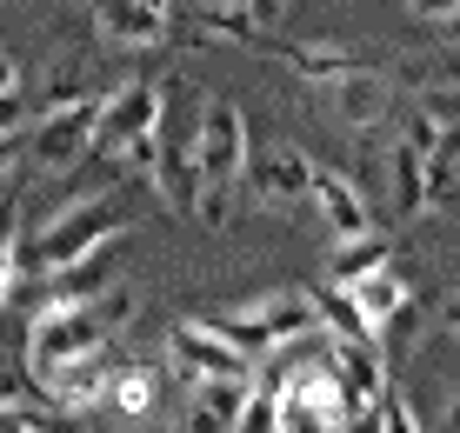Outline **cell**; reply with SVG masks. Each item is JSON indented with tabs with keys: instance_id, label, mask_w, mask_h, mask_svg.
<instances>
[{
	"instance_id": "1",
	"label": "cell",
	"mask_w": 460,
	"mask_h": 433,
	"mask_svg": "<svg viewBox=\"0 0 460 433\" xmlns=\"http://www.w3.org/2000/svg\"><path fill=\"white\" fill-rule=\"evenodd\" d=\"M134 227V207H127L120 194H93V200H74V207H60L47 227L21 247V261L27 267H67V261H81V253H93L101 240H114Z\"/></svg>"
},
{
	"instance_id": "2",
	"label": "cell",
	"mask_w": 460,
	"mask_h": 433,
	"mask_svg": "<svg viewBox=\"0 0 460 433\" xmlns=\"http://www.w3.org/2000/svg\"><path fill=\"white\" fill-rule=\"evenodd\" d=\"M167 120V87H154V80H120L114 93L101 101V114H93V160H120L134 140L161 134Z\"/></svg>"
},
{
	"instance_id": "3",
	"label": "cell",
	"mask_w": 460,
	"mask_h": 433,
	"mask_svg": "<svg viewBox=\"0 0 460 433\" xmlns=\"http://www.w3.org/2000/svg\"><path fill=\"white\" fill-rule=\"evenodd\" d=\"M167 360H173V374H187V380H253V354H241L208 320H173Z\"/></svg>"
},
{
	"instance_id": "4",
	"label": "cell",
	"mask_w": 460,
	"mask_h": 433,
	"mask_svg": "<svg viewBox=\"0 0 460 433\" xmlns=\"http://www.w3.org/2000/svg\"><path fill=\"white\" fill-rule=\"evenodd\" d=\"M247 120L234 101H208L194 120V154H200V187H234L247 167Z\"/></svg>"
},
{
	"instance_id": "5",
	"label": "cell",
	"mask_w": 460,
	"mask_h": 433,
	"mask_svg": "<svg viewBox=\"0 0 460 433\" xmlns=\"http://www.w3.org/2000/svg\"><path fill=\"white\" fill-rule=\"evenodd\" d=\"M114 367H120V360L107 354V347H93V354H74V360L47 367V374H34V387L54 400L60 420H81V413L107 407V380H114Z\"/></svg>"
},
{
	"instance_id": "6",
	"label": "cell",
	"mask_w": 460,
	"mask_h": 433,
	"mask_svg": "<svg viewBox=\"0 0 460 433\" xmlns=\"http://www.w3.org/2000/svg\"><path fill=\"white\" fill-rule=\"evenodd\" d=\"M241 181H247V200H261V207H294V200L314 194V160L300 154V147H288V140H267V147H247Z\"/></svg>"
},
{
	"instance_id": "7",
	"label": "cell",
	"mask_w": 460,
	"mask_h": 433,
	"mask_svg": "<svg viewBox=\"0 0 460 433\" xmlns=\"http://www.w3.org/2000/svg\"><path fill=\"white\" fill-rule=\"evenodd\" d=\"M321 360L334 367V380L347 387L354 413L367 420V407L387 393V354H380L374 333H321Z\"/></svg>"
},
{
	"instance_id": "8",
	"label": "cell",
	"mask_w": 460,
	"mask_h": 433,
	"mask_svg": "<svg viewBox=\"0 0 460 433\" xmlns=\"http://www.w3.org/2000/svg\"><path fill=\"white\" fill-rule=\"evenodd\" d=\"M93 114H101V101H67V107H47L40 127H34V140H27V154H34V167L40 173H60V167H74V160H87L93 147Z\"/></svg>"
},
{
	"instance_id": "9",
	"label": "cell",
	"mask_w": 460,
	"mask_h": 433,
	"mask_svg": "<svg viewBox=\"0 0 460 433\" xmlns=\"http://www.w3.org/2000/svg\"><path fill=\"white\" fill-rule=\"evenodd\" d=\"M87 13L114 47H167L173 40V0H93Z\"/></svg>"
},
{
	"instance_id": "10",
	"label": "cell",
	"mask_w": 460,
	"mask_h": 433,
	"mask_svg": "<svg viewBox=\"0 0 460 433\" xmlns=\"http://www.w3.org/2000/svg\"><path fill=\"white\" fill-rule=\"evenodd\" d=\"M307 200L321 207V220H327V234H334V240H354V234L374 227L367 194H360L347 173H334V167H314V194H307Z\"/></svg>"
},
{
	"instance_id": "11",
	"label": "cell",
	"mask_w": 460,
	"mask_h": 433,
	"mask_svg": "<svg viewBox=\"0 0 460 433\" xmlns=\"http://www.w3.org/2000/svg\"><path fill=\"white\" fill-rule=\"evenodd\" d=\"M327 93H334V114L347 127H374V120H387V107H394V87H387V74H374L367 60L360 67H347L327 80Z\"/></svg>"
},
{
	"instance_id": "12",
	"label": "cell",
	"mask_w": 460,
	"mask_h": 433,
	"mask_svg": "<svg viewBox=\"0 0 460 433\" xmlns=\"http://www.w3.org/2000/svg\"><path fill=\"white\" fill-rule=\"evenodd\" d=\"M347 300H354V307H360V320H367V333L380 340V333H387L394 320L407 314V300H414V294H407V280L394 274V267H374V274L347 280Z\"/></svg>"
},
{
	"instance_id": "13",
	"label": "cell",
	"mask_w": 460,
	"mask_h": 433,
	"mask_svg": "<svg viewBox=\"0 0 460 433\" xmlns=\"http://www.w3.org/2000/svg\"><path fill=\"white\" fill-rule=\"evenodd\" d=\"M107 407H114L120 420H154V413H161V374H154L147 360L114 367V380H107Z\"/></svg>"
},
{
	"instance_id": "14",
	"label": "cell",
	"mask_w": 460,
	"mask_h": 433,
	"mask_svg": "<svg viewBox=\"0 0 460 433\" xmlns=\"http://www.w3.org/2000/svg\"><path fill=\"white\" fill-rule=\"evenodd\" d=\"M427 207L460 214V127H440V140L427 147Z\"/></svg>"
},
{
	"instance_id": "15",
	"label": "cell",
	"mask_w": 460,
	"mask_h": 433,
	"mask_svg": "<svg viewBox=\"0 0 460 433\" xmlns=\"http://www.w3.org/2000/svg\"><path fill=\"white\" fill-rule=\"evenodd\" d=\"M253 380H194V427H241Z\"/></svg>"
},
{
	"instance_id": "16",
	"label": "cell",
	"mask_w": 460,
	"mask_h": 433,
	"mask_svg": "<svg viewBox=\"0 0 460 433\" xmlns=\"http://www.w3.org/2000/svg\"><path fill=\"white\" fill-rule=\"evenodd\" d=\"M420 207H427V154L401 134V147H394V214H420Z\"/></svg>"
},
{
	"instance_id": "17",
	"label": "cell",
	"mask_w": 460,
	"mask_h": 433,
	"mask_svg": "<svg viewBox=\"0 0 460 433\" xmlns=\"http://www.w3.org/2000/svg\"><path fill=\"white\" fill-rule=\"evenodd\" d=\"M374 267H394V247H387V240H380L374 227L367 234H354V240H347V247L334 253V280L347 287V280H360V274H374Z\"/></svg>"
},
{
	"instance_id": "18",
	"label": "cell",
	"mask_w": 460,
	"mask_h": 433,
	"mask_svg": "<svg viewBox=\"0 0 460 433\" xmlns=\"http://www.w3.org/2000/svg\"><path fill=\"white\" fill-rule=\"evenodd\" d=\"M13 267H21V200L0 187V307L13 294Z\"/></svg>"
},
{
	"instance_id": "19",
	"label": "cell",
	"mask_w": 460,
	"mask_h": 433,
	"mask_svg": "<svg viewBox=\"0 0 460 433\" xmlns=\"http://www.w3.org/2000/svg\"><path fill=\"white\" fill-rule=\"evenodd\" d=\"M67 101H87V60H60L40 87V114L47 107H67Z\"/></svg>"
},
{
	"instance_id": "20",
	"label": "cell",
	"mask_w": 460,
	"mask_h": 433,
	"mask_svg": "<svg viewBox=\"0 0 460 433\" xmlns=\"http://www.w3.org/2000/svg\"><path fill=\"white\" fill-rule=\"evenodd\" d=\"M60 413H54V400H34V407H21V400H0V433H47Z\"/></svg>"
},
{
	"instance_id": "21",
	"label": "cell",
	"mask_w": 460,
	"mask_h": 433,
	"mask_svg": "<svg viewBox=\"0 0 460 433\" xmlns=\"http://www.w3.org/2000/svg\"><path fill=\"white\" fill-rule=\"evenodd\" d=\"M367 427H394V433H414V427H420V413H414V407H407L401 393L387 387V393H380L374 407H367Z\"/></svg>"
},
{
	"instance_id": "22",
	"label": "cell",
	"mask_w": 460,
	"mask_h": 433,
	"mask_svg": "<svg viewBox=\"0 0 460 433\" xmlns=\"http://www.w3.org/2000/svg\"><path fill=\"white\" fill-rule=\"evenodd\" d=\"M280 13H288V0H241L247 27H280Z\"/></svg>"
},
{
	"instance_id": "23",
	"label": "cell",
	"mask_w": 460,
	"mask_h": 433,
	"mask_svg": "<svg viewBox=\"0 0 460 433\" xmlns=\"http://www.w3.org/2000/svg\"><path fill=\"white\" fill-rule=\"evenodd\" d=\"M0 134H27V101H21V87L0 93Z\"/></svg>"
},
{
	"instance_id": "24",
	"label": "cell",
	"mask_w": 460,
	"mask_h": 433,
	"mask_svg": "<svg viewBox=\"0 0 460 433\" xmlns=\"http://www.w3.org/2000/svg\"><path fill=\"white\" fill-rule=\"evenodd\" d=\"M21 154H27V134H0V181L21 167Z\"/></svg>"
},
{
	"instance_id": "25",
	"label": "cell",
	"mask_w": 460,
	"mask_h": 433,
	"mask_svg": "<svg viewBox=\"0 0 460 433\" xmlns=\"http://www.w3.org/2000/svg\"><path fill=\"white\" fill-rule=\"evenodd\" d=\"M13 87H21V60L0 47V93H13Z\"/></svg>"
},
{
	"instance_id": "26",
	"label": "cell",
	"mask_w": 460,
	"mask_h": 433,
	"mask_svg": "<svg viewBox=\"0 0 460 433\" xmlns=\"http://www.w3.org/2000/svg\"><path fill=\"white\" fill-rule=\"evenodd\" d=\"M407 7H414V13H420V21H440V13H454V7H460V0H407Z\"/></svg>"
},
{
	"instance_id": "27",
	"label": "cell",
	"mask_w": 460,
	"mask_h": 433,
	"mask_svg": "<svg viewBox=\"0 0 460 433\" xmlns=\"http://www.w3.org/2000/svg\"><path fill=\"white\" fill-rule=\"evenodd\" d=\"M440 320H447V333H460V294L447 300V307H440Z\"/></svg>"
},
{
	"instance_id": "28",
	"label": "cell",
	"mask_w": 460,
	"mask_h": 433,
	"mask_svg": "<svg viewBox=\"0 0 460 433\" xmlns=\"http://www.w3.org/2000/svg\"><path fill=\"white\" fill-rule=\"evenodd\" d=\"M440 34H447V40H460V7H454V13H440Z\"/></svg>"
},
{
	"instance_id": "29",
	"label": "cell",
	"mask_w": 460,
	"mask_h": 433,
	"mask_svg": "<svg viewBox=\"0 0 460 433\" xmlns=\"http://www.w3.org/2000/svg\"><path fill=\"white\" fill-rule=\"evenodd\" d=\"M214 7H227V13H241V0H214Z\"/></svg>"
},
{
	"instance_id": "30",
	"label": "cell",
	"mask_w": 460,
	"mask_h": 433,
	"mask_svg": "<svg viewBox=\"0 0 460 433\" xmlns=\"http://www.w3.org/2000/svg\"><path fill=\"white\" fill-rule=\"evenodd\" d=\"M0 400H13V387H7V380H0Z\"/></svg>"
},
{
	"instance_id": "31",
	"label": "cell",
	"mask_w": 460,
	"mask_h": 433,
	"mask_svg": "<svg viewBox=\"0 0 460 433\" xmlns=\"http://www.w3.org/2000/svg\"><path fill=\"white\" fill-rule=\"evenodd\" d=\"M447 420H454V427H460V400H454V413H447Z\"/></svg>"
}]
</instances>
